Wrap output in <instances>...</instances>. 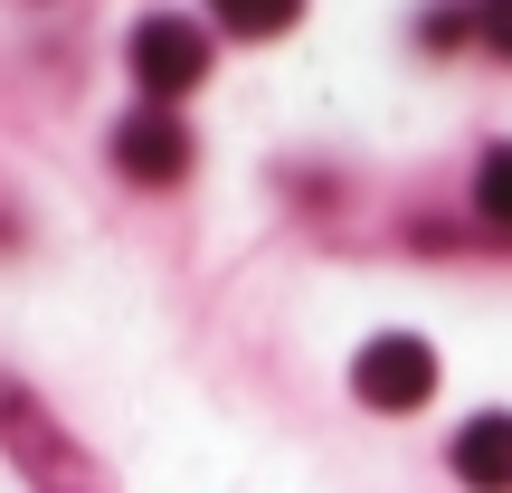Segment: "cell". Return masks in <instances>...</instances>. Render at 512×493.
Wrapping results in <instances>:
<instances>
[{"label": "cell", "instance_id": "2", "mask_svg": "<svg viewBox=\"0 0 512 493\" xmlns=\"http://www.w3.org/2000/svg\"><path fill=\"white\" fill-rule=\"evenodd\" d=\"M133 76H143V95H190L209 76V38L190 29V19H143L133 29Z\"/></svg>", "mask_w": 512, "mask_h": 493}, {"label": "cell", "instance_id": "6", "mask_svg": "<svg viewBox=\"0 0 512 493\" xmlns=\"http://www.w3.org/2000/svg\"><path fill=\"white\" fill-rule=\"evenodd\" d=\"M475 209H484L494 228H512V143L484 152V171H475Z\"/></svg>", "mask_w": 512, "mask_h": 493}, {"label": "cell", "instance_id": "1", "mask_svg": "<svg viewBox=\"0 0 512 493\" xmlns=\"http://www.w3.org/2000/svg\"><path fill=\"white\" fill-rule=\"evenodd\" d=\"M351 389H361L370 408H427V389H437V351L418 342V332H380V342L351 361Z\"/></svg>", "mask_w": 512, "mask_h": 493}, {"label": "cell", "instance_id": "3", "mask_svg": "<svg viewBox=\"0 0 512 493\" xmlns=\"http://www.w3.org/2000/svg\"><path fill=\"white\" fill-rule=\"evenodd\" d=\"M114 162H124L133 171V181H152V190H162V181H181V171H190V133H181V114H124V124H114Z\"/></svg>", "mask_w": 512, "mask_h": 493}, {"label": "cell", "instance_id": "7", "mask_svg": "<svg viewBox=\"0 0 512 493\" xmlns=\"http://www.w3.org/2000/svg\"><path fill=\"white\" fill-rule=\"evenodd\" d=\"M475 29H484V38H494V48H503V57H512V0H475Z\"/></svg>", "mask_w": 512, "mask_h": 493}, {"label": "cell", "instance_id": "5", "mask_svg": "<svg viewBox=\"0 0 512 493\" xmlns=\"http://www.w3.org/2000/svg\"><path fill=\"white\" fill-rule=\"evenodd\" d=\"M209 10H219V29H238V38H275V29L304 19V0H209Z\"/></svg>", "mask_w": 512, "mask_h": 493}, {"label": "cell", "instance_id": "4", "mask_svg": "<svg viewBox=\"0 0 512 493\" xmlns=\"http://www.w3.org/2000/svg\"><path fill=\"white\" fill-rule=\"evenodd\" d=\"M456 475L475 493H512V418L503 408H484V418L456 427Z\"/></svg>", "mask_w": 512, "mask_h": 493}]
</instances>
